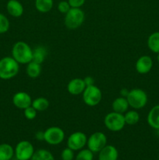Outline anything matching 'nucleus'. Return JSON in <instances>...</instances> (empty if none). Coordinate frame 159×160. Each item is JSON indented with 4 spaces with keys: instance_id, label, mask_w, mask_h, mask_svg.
Returning <instances> with one entry per match:
<instances>
[{
    "instance_id": "1",
    "label": "nucleus",
    "mask_w": 159,
    "mask_h": 160,
    "mask_svg": "<svg viewBox=\"0 0 159 160\" xmlns=\"http://www.w3.org/2000/svg\"><path fill=\"white\" fill-rule=\"evenodd\" d=\"M33 49L26 42H16L12 48V57L19 64H28L32 61Z\"/></svg>"
},
{
    "instance_id": "2",
    "label": "nucleus",
    "mask_w": 159,
    "mask_h": 160,
    "mask_svg": "<svg viewBox=\"0 0 159 160\" xmlns=\"http://www.w3.org/2000/svg\"><path fill=\"white\" fill-rule=\"evenodd\" d=\"M20 70L19 63L12 57L6 56L0 59V78L9 80L17 76Z\"/></svg>"
},
{
    "instance_id": "3",
    "label": "nucleus",
    "mask_w": 159,
    "mask_h": 160,
    "mask_svg": "<svg viewBox=\"0 0 159 160\" xmlns=\"http://www.w3.org/2000/svg\"><path fill=\"white\" fill-rule=\"evenodd\" d=\"M84 20L85 13L80 8H71L65 14L64 23L68 29L76 30L83 24Z\"/></svg>"
},
{
    "instance_id": "4",
    "label": "nucleus",
    "mask_w": 159,
    "mask_h": 160,
    "mask_svg": "<svg viewBox=\"0 0 159 160\" xmlns=\"http://www.w3.org/2000/svg\"><path fill=\"white\" fill-rule=\"evenodd\" d=\"M126 99L129 106L132 109H140L146 106L148 101V97L143 90L140 88H134L129 91Z\"/></svg>"
},
{
    "instance_id": "5",
    "label": "nucleus",
    "mask_w": 159,
    "mask_h": 160,
    "mask_svg": "<svg viewBox=\"0 0 159 160\" xmlns=\"http://www.w3.org/2000/svg\"><path fill=\"white\" fill-rule=\"evenodd\" d=\"M104 123L106 128L112 132L121 131L126 126L124 115L114 111L109 112L104 117Z\"/></svg>"
},
{
    "instance_id": "6",
    "label": "nucleus",
    "mask_w": 159,
    "mask_h": 160,
    "mask_svg": "<svg viewBox=\"0 0 159 160\" xmlns=\"http://www.w3.org/2000/svg\"><path fill=\"white\" fill-rule=\"evenodd\" d=\"M83 101L87 106L90 107L96 106L101 102L102 98V93L101 89L96 85L87 86L82 93Z\"/></svg>"
},
{
    "instance_id": "7",
    "label": "nucleus",
    "mask_w": 159,
    "mask_h": 160,
    "mask_svg": "<svg viewBox=\"0 0 159 160\" xmlns=\"http://www.w3.org/2000/svg\"><path fill=\"white\" fill-rule=\"evenodd\" d=\"M34 145L29 141H20L14 148V156L17 160H31L34 155Z\"/></svg>"
},
{
    "instance_id": "8",
    "label": "nucleus",
    "mask_w": 159,
    "mask_h": 160,
    "mask_svg": "<svg viewBox=\"0 0 159 160\" xmlns=\"http://www.w3.org/2000/svg\"><path fill=\"white\" fill-rule=\"evenodd\" d=\"M44 141L50 145H58L65 139V132L59 127H50L44 131Z\"/></svg>"
},
{
    "instance_id": "9",
    "label": "nucleus",
    "mask_w": 159,
    "mask_h": 160,
    "mask_svg": "<svg viewBox=\"0 0 159 160\" xmlns=\"http://www.w3.org/2000/svg\"><path fill=\"white\" fill-rule=\"evenodd\" d=\"M107 137L101 131L94 132L87 138V148L93 153H98L105 145H107Z\"/></svg>"
},
{
    "instance_id": "10",
    "label": "nucleus",
    "mask_w": 159,
    "mask_h": 160,
    "mask_svg": "<svg viewBox=\"0 0 159 160\" xmlns=\"http://www.w3.org/2000/svg\"><path fill=\"white\" fill-rule=\"evenodd\" d=\"M87 137L84 132L76 131L69 136L67 139V147L73 151H80L87 145Z\"/></svg>"
},
{
    "instance_id": "11",
    "label": "nucleus",
    "mask_w": 159,
    "mask_h": 160,
    "mask_svg": "<svg viewBox=\"0 0 159 160\" xmlns=\"http://www.w3.org/2000/svg\"><path fill=\"white\" fill-rule=\"evenodd\" d=\"M32 101L31 95L25 92H17L12 97V103L20 109H24L31 106Z\"/></svg>"
},
{
    "instance_id": "12",
    "label": "nucleus",
    "mask_w": 159,
    "mask_h": 160,
    "mask_svg": "<svg viewBox=\"0 0 159 160\" xmlns=\"http://www.w3.org/2000/svg\"><path fill=\"white\" fill-rule=\"evenodd\" d=\"M153 67V60L151 56H142L137 60L135 68L140 74H147Z\"/></svg>"
},
{
    "instance_id": "13",
    "label": "nucleus",
    "mask_w": 159,
    "mask_h": 160,
    "mask_svg": "<svg viewBox=\"0 0 159 160\" xmlns=\"http://www.w3.org/2000/svg\"><path fill=\"white\" fill-rule=\"evenodd\" d=\"M86 84L82 78H73L67 84V91L72 95H79L84 92Z\"/></svg>"
},
{
    "instance_id": "14",
    "label": "nucleus",
    "mask_w": 159,
    "mask_h": 160,
    "mask_svg": "<svg viewBox=\"0 0 159 160\" xmlns=\"http://www.w3.org/2000/svg\"><path fill=\"white\" fill-rule=\"evenodd\" d=\"M118 152L114 145H107L98 152V160H118Z\"/></svg>"
},
{
    "instance_id": "15",
    "label": "nucleus",
    "mask_w": 159,
    "mask_h": 160,
    "mask_svg": "<svg viewBox=\"0 0 159 160\" xmlns=\"http://www.w3.org/2000/svg\"><path fill=\"white\" fill-rule=\"evenodd\" d=\"M6 9L10 16L20 17L23 13V6L18 0H9L6 4Z\"/></svg>"
},
{
    "instance_id": "16",
    "label": "nucleus",
    "mask_w": 159,
    "mask_h": 160,
    "mask_svg": "<svg viewBox=\"0 0 159 160\" xmlns=\"http://www.w3.org/2000/svg\"><path fill=\"white\" fill-rule=\"evenodd\" d=\"M148 125L154 130H159V104L150 109L147 117Z\"/></svg>"
},
{
    "instance_id": "17",
    "label": "nucleus",
    "mask_w": 159,
    "mask_h": 160,
    "mask_svg": "<svg viewBox=\"0 0 159 160\" xmlns=\"http://www.w3.org/2000/svg\"><path fill=\"white\" fill-rule=\"evenodd\" d=\"M129 107V105L128 103L127 99L126 98L124 97H118L116 98L112 104V110L115 112H118V113L124 114L126 111L128 110Z\"/></svg>"
},
{
    "instance_id": "18",
    "label": "nucleus",
    "mask_w": 159,
    "mask_h": 160,
    "mask_svg": "<svg viewBox=\"0 0 159 160\" xmlns=\"http://www.w3.org/2000/svg\"><path fill=\"white\" fill-rule=\"evenodd\" d=\"M47 54H48V50L45 47L41 46V45L37 46L34 48V49H33L32 61L41 64L45 61Z\"/></svg>"
},
{
    "instance_id": "19",
    "label": "nucleus",
    "mask_w": 159,
    "mask_h": 160,
    "mask_svg": "<svg viewBox=\"0 0 159 160\" xmlns=\"http://www.w3.org/2000/svg\"><path fill=\"white\" fill-rule=\"evenodd\" d=\"M26 73L31 78H37L41 73V64L31 61L27 64L26 68Z\"/></svg>"
},
{
    "instance_id": "20",
    "label": "nucleus",
    "mask_w": 159,
    "mask_h": 160,
    "mask_svg": "<svg viewBox=\"0 0 159 160\" xmlns=\"http://www.w3.org/2000/svg\"><path fill=\"white\" fill-rule=\"evenodd\" d=\"M14 156V148L7 143L0 144V160H11Z\"/></svg>"
},
{
    "instance_id": "21",
    "label": "nucleus",
    "mask_w": 159,
    "mask_h": 160,
    "mask_svg": "<svg viewBox=\"0 0 159 160\" xmlns=\"http://www.w3.org/2000/svg\"><path fill=\"white\" fill-rule=\"evenodd\" d=\"M148 48L152 52L159 53V31L152 33L147 38Z\"/></svg>"
},
{
    "instance_id": "22",
    "label": "nucleus",
    "mask_w": 159,
    "mask_h": 160,
    "mask_svg": "<svg viewBox=\"0 0 159 160\" xmlns=\"http://www.w3.org/2000/svg\"><path fill=\"white\" fill-rule=\"evenodd\" d=\"M31 160H55V157L48 150L40 148L34 152Z\"/></svg>"
},
{
    "instance_id": "23",
    "label": "nucleus",
    "mask_w": 159,
    "mask_h": 160,
    "mask_svg": "<svg viewBox=\"0 0 159 160\" xmlns=\"http://www.w3.org/2000/svg\"><path fill=\"white\" fill-rule=\"evenodd\" d=\"M53 7V0H35V8L41 13L48 12Z\"/></svg>"
},
{
    "instance_id": "24",
    "label": "nucleus",
    "mask_w": 159,
    "mask_h": 160,
    "mask_svg": "<svg viewBox=\"0 0 159 160\" xmlns=\"http://www.w3.org/2000/svg\"><path fill=\"white\" fill-rule=\"evenodd\" d=\"M31 106L37 111V112H43L49 107V102L45 97H38L32 101Z\"/></svg>"
},
{
    "instance_id": "25",
    "label": "nucleus",
    "mask_w": 159,
    "mask_h": 160,
    "mask_svg": "<svg viewBox=\"0 0 159 160\" xmlns=\"http://www.w3.org/2000/svg\"><path fill=\"white\" fill-rule=\"evenodd\" d=\"M123 115L126 124L127 125H136L140 120V114L136 110H127Z\"/></svg>"
},
{
    "instance_id": "26",
    "label": "nucleus",
    "mask_w": 159,
    "mask_h": 160,
    "mask_svg": "<svg viewBox=\"0 0 159 160\" xmlns=\"http://www.w3.org/2000/svg\"><path fill=\"white\" fill-rule=\"evenodd\" d=\"M94 153L89 148H82L76 154L75 160H93Z\"/></svg>"
},
{
    "instance_id": "27",
    "label": "nucleus",
    "mask_w": 159,
    "mask_h": 160,
    "mask_svg": "<svg viewBox=\"0 0 159 160\" xmlns=\"http://www.w3.org/2000/svg\"><path fill=\"white\" fill-rule=\"evenodd\" d=\"M9 29V21L4 14L0 12V34L7 32Z\"/></svg>"
},
{
    "instance_id": "28",
    "label": "nucleus",
    "mask_w": 159,
    "mask_h": 160,
    "mask_svg": "<svg viewBox=\"0 0 159 160\" xmlns=\"http://www.w3.org/2000/svg\"><path fill=\"white\" fill-rule=\"evenodd\" d=\"M37 111L32 106H29V107L23 109V114H24V117H26V120H34V119L36 118V117H37Z\"/></svg>"
},
{
    "instance_id": "29",
    "label": "nucleus",
    "mask_w": 159,
    "mask_h": 160,
    "mask_svg": "<svg viewBox=\"0 0 159 160\" xmlns=\"http://www.w3.org/2000/svg\"><path fill=\"white\" fill-rule=\"evenodd\" d=\"M75 158L74 151L69 147L64 148L61 152V159L62 160H73Z\"/></svg>"
},
{
    "instance_id": "30",
    "label": "nucleus",
    "mask_w": 159,
    "mask_h": 160,
    "mask_svg": "<svg viewBox=\"0 0 159 160\" xmlns=\"http://www.w3.org/2000/svg\"><path fill=\"white\" fill-rule=\"evenodd\" d=\"M70 9H71V6H70L68 2L66 1H62L58 4V10H59V12H61V13H67Z\"/></svg>"
},
{
    "instance_id": "31",
    "label": "nucleus",
    "mask_w": 159,
    "mask_h": 160,
    "mask_svg": "<svg viewBox=\"0 0 159 160\" xmlns=\"http://www.w3.org/2000/svg\"><path fill=\"white\" fill-rule=\"evenodd\" d=\"M86 0H68V2L71 8H80L85 3Z\"/></svg>"
},
{
    "instance_id": "32",
    "label": "nucleus",
    "mask_w": 159,
    "mask_h": 160,
    "mask_svg": "<svg viewBox=\"0 0 159 160\" xmlns=\"http://www.w3.org/2000/svg\"><path fill=\"white\" fill-rule=\"evenodd\" d=\"M84 81L86 86H90L94 84V78L90 76H87L86 77V78H84Z\"/></svg>"
},
{
    "instance_id": "33",
    "label": "nucleus",
    "mask_w": 159,
    "mask_h": 160,
    "mask_svg": "<svg viewBox=\"0 0 159 160\" xmlns=\"http://www.w3.org/2000/svg\"><path fill=\"white\" fill-rule=\"evenodd\" d=\"M44 131H38L35 133V138L38 141H44Z\"/></svg>"
},
{
    "instance_id": "34",
    "label": "nucleus",
    "mask_w": 159,
    "mask_h": 160,
    "mask_svg": "<svg viewBox=\"0 0 159 160\" xmlns=\"http://www.w3.org/2000/svg\"><path fill=\"white\" fill-rule=\"evenodd\" d=\"M129 91L126 88H123L121 91H120V95H121L122 97H124V98H126L129 94Z\"/></svg>"
},
{
    "instance_id": "35",
    "label": "nucleus",
    "mask_w": 159,
    "mask_h": 160,
    "mask_svg": "<svg viewBox=\"0 0 159 160\" xmlns=\"http://www.w3.org/2000/svg\"><path fill=\"white\" fill-rule=\"evenodd\" d=\"M157 62H158V63H159V53H158V54H157Z\"/></svg>"
},
{
    "instance_id": "36",
    "label": "nucleus",
    "mask_w": 159,
    "mask_h": 160,
    "mask_svg": "<svg viewBox=\"0 0 159 160\" xmlns=\"http://www.w3.org/2000/svg\"><path fill=\"white\" fill-rule=\"evenodd\" d=\"M158 159H159V157H158Z\"/></svg>"
},
{
    "instance_id": "37",
    "label": "nucleus",
    "mask_w": 159,
    "mask_h": 160,
    "mask_svg": "<svg viewBox=\"0 0 159 160\" xmlns=\"http://www.w3.org/2000/svg\"></svg>"
}]
</instances>
